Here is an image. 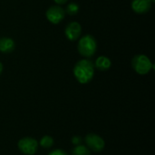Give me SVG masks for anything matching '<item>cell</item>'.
Returning <instances> with one entry per match:
<instances>
[{
  "mask_svg": "<svg viewBox=\"0 0 155 155\" xmlns=\"http://www.w3.org/2000/svg\"><path fill=\"white\" fill-rule=\"evenodd\" d=\"M73 73L80 84H88L94 78V64L89 59H82L74 64Z\"/></svg>",
  "mask_w": 155,
  "mask_h": 155,
  "instance_id": "6da1fadb",
  "label": "cell"
},
{
  "mask_svg": "<svg viewBox=\"0 0 155 155\" xmlns=\"http://www.w3.org/2000/svg\"><path fill=\"white\" fill-rule=\"evenodd\" d=\"M97 42L95 38L91 35H85L83 37H81L77 45L79 54L85 58L92 57L95 54Z\"/></svg>",
  "mask_w": 155,
  "mask_h": 155,
  "instance_id": "7a4b0ae2",
  "label": "cell"
},
{
  "mask_svg": "<svg viewBox=\"0 0 155 155\" xmlns=\"http://www.w3.org/2000/svg\"><path fill=\"white\" fill-rule=\"evenodd\" d=\"M132 66L138 74H147L153 68L150 58L145 54H137L132 60Z\"/></svg>",
  "mask_w": 155,
  "mask_h": 155,
  "instance_id": "3957f363",
  "label": "cell"
},
{
  "mask_svg": "<svg viewBox=\"0 0 155 155\" xmlns=\"http://www.w3.org/2000/svg\"><path fill=\"white\" fill-rule=\"evenodd\" d=\"M38 142L32 137H24L17 143L19 151L25 155H34L38 150Z\"/></svg>",
  "mask_w": 155,
  "mask_h": 155,
  "instance_id": "277c9868",
  "label": "cell"
},
{
  "mask_svg": "<svg viewBox=\"0 0 155 155\" xmlns=\"http://www.w3.org/2000/svg\"><path fill=\"white\" fill-rule=\"evenodd\" d=\"M85 143L87 148L90 151H93L94 153H100L102 152L105 147L104 140L95 134H88L85 136Z\"/></svg>",
  "mask_w": 155,
  "mask_h": 155,
  "instance_id": "5b68a950",
  "label": "cell"
},
{
  "mask_svg": "<svg viewBox=\"0 0 155 155\" xmlns=\"http://www.w3.org/2000/svg\"><path fill=\"white\" fill-rule=\"evenodd\" d=\"M45 16L51 24L57 25L64 18L65 11L59 5H52L46 10Z\"/></svg>",
  "mask_w": 155,
  "mask_h": 155,
  "instance_id": "8992f818",
  "label": "cell"
},
{
  "mask_svg": "<svg viewBox=\"0 0 155 155\" xmlns=\"http://www.w3.org/2000/svg\"><path fill=\"white\" fill-rule=\"evenodd\" d=\"M81 34H82V27L81 25L77 22L69 23L64 29V35L66 38L70 41L77 40L81 36Z\"/></svg>",
  "mask_w": 155,
  "mask_h": 155,
  "instance_id": "52a82bcc",
  "label": "cell"
},
{
  "mask_svg": "<svg viewBox=\"0 0 155 155\" xmlns=\"http://www.w3.org/2000/svg\"><path fill=\"white\" fill-rule=\"evenodd\" d=\"M152 0H133L132 9L137 14H145L152 7Z\"/></svg>",
  "mask_w": 155,
  "mask_h": 155,
  "instance_id": "ba28073f",
  "label": "cell"
},
{
  "mask_svg": "<svg viewBox=\"0 0 155 155\" xmlns=\"http://www.w3.org/2000/svg\"><path fill=\"white\" fill-rule=\"evenodd\" d=\"M15 48V41L10 37H0V52L3 54L12 53Z\"/></svg>",
  "mask_w": 155,
  "mask_h": 155,
  "instance_id": "9c48e42d",
  "label": "cell"
},
{
  "mask_svg": "<svg viewBox=\"0 0 155 155\" xmlns=\"http://www.w3.org/2000/svg\"><path fill=\"white\" fill-rule=\"evenodd\" d=\"M112 65V62L111 60L104 55H101L99 56L94 64V67H96L98 70L100 71H107Z\"/></svg>",
  "mask_w": 155,
  "mask_h": 155,
  "instance_id": "30bf717a",
  "label": "cell"
},
{
  "mask_svg": "<svg viewBox=\"0 0 155 155\" xmlns=\"http://www.w3.org/2000/svg\"><path fill=\"white\" fill-rule=\"evenodd\" d=\"M72 155H91V152L87 148V146L80 144V145H76L73 149Z\"/></svg>",
  "mask_w": 155,
  "mask_h": 155,
  "instance_id": "8fae6325",
  "label": "cell"
},
{
  "mask_svg": "<svg viewBox=\"0 0 155 155\" xmlns=\"http://www.w3.org/2000/svg\"><path fill=\"white\" fill-rule=\"evenodd\" d=\"M54 139L51 137V136H49V135H45V136H43L42 137V139L40 140V142H39V143H40V145L43 147V148H45V149H48V148H51L53 145H54Z\"/></svg>",
  "mask_w": 155,
  "mask_h": 155,
  "instance_id": "7c38bea8",
  "label": "cell"
},
{
  "mask_svg": "<svg viewBox=\"0 0 155 155\" xmlns=\"http://www.w3.org/2000/svg\"><path fill=\"white\" fill-rule=\"evenodd\" d=\"M66 14L69 15H74L79 12V5L75 3H70L66 6V9L64 10Z\"/></svg>",
  "mask_w": 155,
  "mask_h": 155,
  "instance_id": "4fadbf2b",
  "label": "cell"
},
{
  "mask_svg": "<svg viewBox=\"0 0 155 155\" xmlns=\"http://www.w3.org/2000/svg\"><path fill=\"white\" fill-rule=\"evenodd\" d=\"M81 143H82V138L80 136H74L72 138V143L74 145H75V146L76 145H80Z\"/></svg>",
  "mask_w": 155,
  "mask_h": 155,
  "instance_id": "5bb4252c",
  "label": "cell"
},
{
  "mask_svg": "<svg viewBox=\"0 0 155 155\" xmlns=\"http://www.w3.org/2000/svg\"><path fill=\"white\" fill-rule=\"evenodd\" d=\"M48 155H68L64 151L61 150V149H56V150H54L52 151Z\"/></svg>",
  "mask_w": 155,
  "mask_h": 155,
  "instance_id": "9a60e30c",
  "label": "cell"
},
{
  "mask_svg": "<svg viewBox=\"0 0 155 155\" xmlns=\"http://www.w3.org/2000/svg\"><path fill=\"white\" fill-rule=\"evenodd\" d=\"M56 4H58V5H64V4H65L68 0H54Z\"/></svg>",
  "mask_w": 155,
  "mask_h": 155,
  "instance_id": "2e32d148",
  "label": "cell"
},
{
  "mask_svg": "<svg viewBox=\"0 0 155 155\" xmlns=\"http://www.w3.org/2000/svg\"><path fill=\"white\" fill-rule=\"evenodd\" d=\"M2 72H3V64H2V63L0 62V74H2Z\"/></svg>",
  "mask_w": 155,
  "mask_h": 155,
  "instance_id": "e0dca14e",
  "label": "cell"
}]
</instances>
